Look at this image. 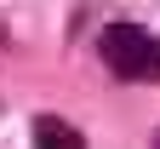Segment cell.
<instances>
[{"label":"cell","instance_id":"3957f363","mask_svg":"<svg viewBox=\"0 0 160 149\" xmlns=\"http://www.w3.org/2000/svg\"><path fill=\"white\" fill-rule=\"evenodd\" d=\"M149 149H160V132H154V143H149Z\"/></svg>","mask_w":160,"mask_h":149},{"label":"cell","instance_id":"7a4b0ae2","mask_svg":"<svg viewBox=\"0 0 160 149\" xmlns=\"http://www.w3.org/2000/svg\"><path fill=\"white\" fill-rule=\"evenodd\" d=\"M34 149H86V138L63 115H34Z\"/></svg>","mask_w":160,"mask_h":149},{"label":"cell","instance_id":"6da1fadb","mask_svg":"<svg viewBox=\"0 0 160 149\" xmlns=\"http://www.w3.org/2000/svg\"><path fill=\"white\" fill-rule=\"evenodd\" d=\"M97 52H103V63H109L114 80H143V86L160 80V40H154L143 23L114 17V23L97 35Z\"/></svg>","mask_w":160,"mask_h":149}]
</instances>
